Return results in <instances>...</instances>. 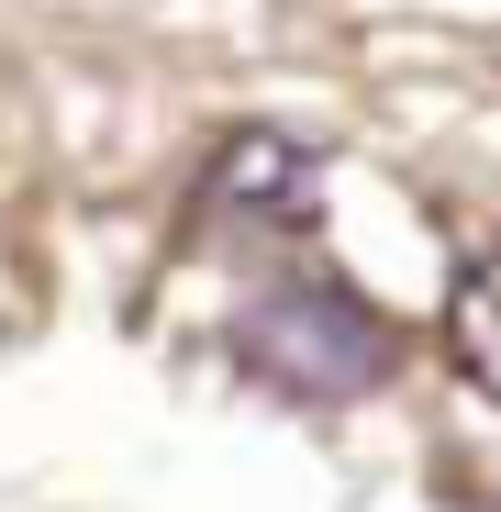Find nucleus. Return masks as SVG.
Listing matches in <instances>:
<instances>
[{
    "mask_svg": "<svg viewBox=\"0 0 501 512\" xmlns=\"http://www.w3.org/2000/svg\"><path fill=\"white\" fill-rule=\"evenodd\" d=\"M223 346H234L245 379L279 390V401H368L390 379V357H401V334L346 279H268L223 323Z\"/></svg>",
    "mask_w": 501,
    "mask_h": 512,
    "instance_id": "1",
    "label": "nucleus"
},
{
    "mask_svg": "<svg viewBox=\"0 0 501 512\" xmlns=\"http://www.w3.org/2000/svg\"><path fill=\"white\" fill-rule=\"evenodd\" d=\"M201 223H234V234H312L323 223V156L279 123H245L212 145L201 167Z\"/></svg>",
    "mask_w": 501,
    "mask_h": 512,
    "instance_id": "2",
    "label": "nucleus"
},
{
    "mask_svg": "<svg viewBox=\"0 0 501 512\" xmlns=\"http://www.w3.org/2000/svg\"><path fill=\"white\" fill-rule=\"evenodd\" d=\"M446 357L501 401V245H479L457 268V290H446Z\"/></svg>",
    "mask_w": 501,
    "mask_h": 512,
    "instance_id": "3",
    "label": "nucleus"
}]
</instances>
